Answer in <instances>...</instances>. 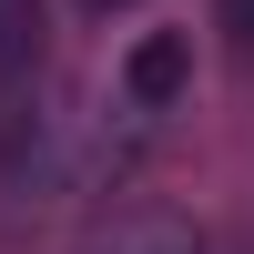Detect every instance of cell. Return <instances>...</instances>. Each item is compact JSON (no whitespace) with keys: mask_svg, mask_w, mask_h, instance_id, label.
Listing matches in <instances>:
<instances>
[{"mask_svg":"<svg viewBox=\"0 0 254 254\" xmlns=\"http://www.w3.org/2000/svg\"><path fill=\"white\" fill-rule=\"evenodd\" d=\"M183 92H193V31H142L132 51L112 61V102H122V112H142V122L173 112Z\"/></svg>","mask_w":254,"mask_h":254,"instance_id":"6da1fadb","label":"cell"},{"mask_svg":"<svg viewBox=\"0 0 254 254\" xmlns=\"http://www.w3.org/2000/svg\"><path fill=\"white\" fill-rule=\"evenodd\" d=\"M71 254H214V244H203V224L173 214V203H112V214L81 224Z\"/></svg>","mask_w":254,"mask_h":254,"instance_id":"7a4b0ae2","label":"cell"},{"mask_svg":"<svg viewBox=\"0 0 254 254\" xmlns=\"http://www.w3.org/2000/svg\"><path fill=\"white\" fill-rule=\"evenodd\" d=\"M41 71V0H0V92Z\"/></svg>","mask_w":254,"mask_h":254,"instance_id":"3957f363","label":"cell"},{"mask_svg":"<svg viewBox=\"0 0 254 254\" xmlns=\"http://www.w3.org/2000/svg\"><path fill=\"white\" fill-rule=\"evenodd\" d=\"M214 31H224V51L254 71V0H214Z\"/></svg>","mask_w":254,"mask_h":254,"instance_id":"277c9868","label":"cell"},{"mask_svg":"<svg viewBox=\"0 0 254 254\" xmlns=\"http://www.w3.org/2000/svg\"><path fill=\"white\" fill-rule=\"evenodd\" d=\"M71 10H92V20H122V10H142V0H71Z\"/></svg>","mask_w":254,"mask_h":254,"instance_id":"5b68a950","label":"cell"}]
</instances>
